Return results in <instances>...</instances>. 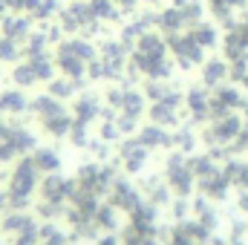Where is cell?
<instances>
[{
	"label": "cell",
	"instance_id": "obj_30",
	"mask_svg": "<svg viewBox=\"0 0 248 245\" xmlns=\"http://www.w3.org/2000/svg\"><path fill=\"white\" fill-rule=\"evenodd\" d=\"M9 237H12V245H38L41 243V225L32 219L29 225H23L20 231H15Z\"/></svg>",
	"mask_w": 248,
	"mask_h": 245
},
{
	"label": "cell",
	"instance_id": "obj_17",
	"mask_svg": "<svg viewBox=\"0 0 248 245\" xmlns=\"http://www.w3.org/2000/svg\"><path fill=\"white\" fill-rule=\"evenodd\" d=\"M32 26H35L32 15H23V12H6V15L0 17V35L9 38V41H15V44H20V46H23V44L29 41V35L35 32Z\"/></svg>",
	"mask_w": 248,
	"mask_h": 245
},
{
	"label": "cell",
	"instance_id": "obj_16",
	"mask_svg": "<svg viewBox=\"0 0 248 245\" xmlns=\"http://www.w3.org/2000/svg\"><path fill=\"white\" fill-rule=\"evenodd\" d=\"M185 116L190 124H208L211 122V90L196 84L185 90Z\"/></svg>",
	"mask_w": 248,
	"mask_h": 245
},
{
	"label": "cell",
	"instance_id": "obj_21",
	"mask_svg": "<svg viewBox=\"0 0 248 245\" xmlns=\"http://www.w3.org/2000/svg\"><path fill=\"white\" fill-rule=\"evenodd\" d=\"M136 138L150 150V153H156V150H170L173 147V133L168 130V127H159V124H147V127H141L139 133H136Z\"/></svg>",
	"mask_w": 248,
	"mask_h": 245
},
{
	"label": "cell",
	"instance_id": "obj_23",
	"mask_svg": "<svg viewBox=\"0 0 248 245\" xmlns=\"http://www.w3.org/2000/svg\"><path fill=\"white\" fill-rule=\"evenodd\" d=\"M156 29L168 38V35H176V32H187V23L185 17H182V9L179 6H165V9H159L156 12Z\"/></svg>",
	"mask_w": 248,
	"mask_h": 245
},
{
	"label": "cell",
	"instance_id": "obj_1",
	"mask_svg": "<svg viewBox=\"0 0 248 245\" xmlns=\"http://www.w3.org/2000/svg\"><path fill=\"white\" fill-rule=\"evenodd\" d=\"M127 72L133 78H144V81H170L176 72V63L170 58L168 49V38L159 29L144 32L133 49H130V61H127Z\"/></svg>",
	"mask_w": 248,
	"mask_h": 245
},
{
	"label": "cell",
	"instance_id": "obj_33",
	"mask_svg": "<svg viewBox=\"0 0 248 245\" xmlns=\"http://www.w3.org/2000/svg\"><path fill=\"white\" fill-rule=\"evenodd\" d=\"M93 245H122V240H119V237H113V234H101Z\"/></svg>",
	"mask_w": 248,
	"mask_h": 245
},
{
	"label": "cell",
	"instance_id": "obj_3",
	"mask_svg": "<svg viewBox=\"0 0 248 245\" xmlns=\"http://www.w3.org/2000/svg\"><path fill=\"white\" fill-rule=\"evenodd\" d=\"M41 176H44V173L38 170L32 153H29V156H20V159L15 162V168H12V173H9V179H6V187H3L6 202H9L12 211H26V205L35 199V193H38V187H41Z\"/></svg>",
	"mask_w": 248,
	"mask_h": 245
},
{
	"label": "cell",
	"instance_id": "obj_20",
	"mask_svg": "<svg viewBox=\"0 0 248 245\" xmlns=\"http://www.w3.org/2000/svg\"><path fill=\"white\" fill-rule=\"evenodd\" d=\"M29 98H26V90H20V87H6V90H0V119H20V116H26L29 113Z\"/></svg>",
	"mask_w": 248,
	"mask_h": 245
},
{
	"label": "cell",
	"instance_id": "obj_29",
	"mask_svg": "<svg viewBox=\"0 0 248 245\" xmlns=\"http://www.w3.org/2000/svg\"><path fill=\"white\" fill-rule=\"evenodd\" d=\"M75 81H69V78H63V75H58V78H52L49 84H46V92L52 95V98H58V101H66V98H72L75 95Z\"/></svg>",
	"mask_w": 248,
	"mask_h": 245
},
{
	"label": "cell",
	"instance_id": "obj_15",
	"mask_svg": "<svg viewBox=\"0 0 248 245\" xmlns=\"http://www.w3.org/2000/svg\"><path fill=\"white\" fill-rule=\"evenodd\" d=\"M107 199H110V205H113L119 214H133V211L144 202V193H141V187H139L136 182L119 179V176H116V182H113V187H110Z\"/></svg>",
	"mask_w": 248,
	"mask_h": 245
},
{
	"label": "cell",
	"instance_id": "obj_4",
	"mask_svg": "<svg viewBox=\"0 0 248 245\" xmlns=\"http://www.w3.org/2000/svg\"><path fill=\"white\" fill-rule=\"evenodd\" d=\"M29 113L38 119V124L44 127V133L49 138H69V133H72V113L66 110V101H58L49 92H44V95L32 98Z\"/></svg>",
	"mask_w": 248,
	"mask_h": 245
},
{
	"label": "cell",
	"instance_id": "obj_13",
	"mask_svg": "<svg viewBox=\"0 0 248 245\" xmlns=\"http://www.w3.org/2000/svg\"><path fill=\"white\" fill-rule=\"evenodd\" d=\"M116 162L122 165V170L127 176H136V173H141V170L147 168L150 150H147L136 136H127L122 144H119V159H116Z\"/></svg>",
	"mask_w": 248,
	"mask_h": 245
},
{
	"label": "cell",
	"instance_id": "obj_34",
	"mask_svg": "<svg viewBox=\"0 0 248 245\" xmlns=\"http://www.w3.org/2000/svg\"><path fill=\"white\" fill-rule=\"evenodd\" d=\"M141 3H144V6H159L162 0H141Z\"/></svg>",
	"mask_w": 248,
	"mask_h": 245
},
{
	"label": "cell",
	"instance_id": "obj_2",
	"mask_svg": "<svg viewBox=\"0 0 248 245\" xmlns=\"http://www.w3.org/2000/svg\"><path fill=\"white\" fill-rule=\"evenodd\" d=\"M55 69L58 75L81 84L87 81L90 75V63L98 58V46L90 41V38H81V35H69V38H61L58 46H55Z\"/></svg>",
	"mask_w": 248,
	"mask_h": 245
},
{
	"label": "cell",
	"instance_id": "obj_18",
	"mask_svg": "<svg viewBox=\"0 0 248 245\" xmlns=\"http://www.w3.org/2000/svg\"><path fill=\"white\" fill-rule=\"evenodd\" d=\"M228 81H231V63L225 61V58L211 55V58L202 61V66H199V84H202V87L217 90V87H222V84H228Z\"/></svg>",
	"mask_w": 248,
	"mask_h": 245
},
{
	"label": "cell",
	"instance_id": "obj_28",
	"mask_svg": "<svg viewBox=\"0 0 248 245\" xmlns=\"http://www.w3.org/2000/svg\"><path fill=\"white\" fill-rule=\"evenodd\" d=\"M116 225H119V211H116L110 202H101L98 211H95V228H98L101 234H113Z\"/></svg>",
	"mask_w": 248,
	"mask_h": 245
},
{
	"label": "cell",
	"instance_id": "obj_14",
	"mask_svg": "<svg viewBox=\"0 0 248 245\" xmlns=\"http://www.w3.org/2000/svg\"><path fill=\"white\" fill-rule=\"evenodd\" d=\"M246 104V95L240 87L234 84H222L217 90H211V119H222V116H231L237 110H243Z\"/></svg>",
	"mask_w": 248,
	"mask_h": 245
},
{
	"label": "cell",
	"instance_id": "obj_26",
	"mask_svg": "<svg viewBox=\"0 0 248 245\" xmlns=\"http://www.w3.org/2000/svg\"><path fill=\"white\" fill-rule=\"evenodd\" d=\"M32 159H35V165H38V170L46 176V173H61L63 168V159L58 150H52V147H35L32 150Z\"/></svg>",
	"mask_w": 248,
	"mask_h": 245
},
{
	"label": "cell",
	"instance_id": "obj_32",
	"mask_svg": "<svg viewBox=\"0 0 248 245\" xmlns=\"http://www.w3.org/2000/svg\"><path fill=\"white\" fill-rule=\"evenodd\" d=\"M237 211L248 216V190H240V193H237Z\"/></svg>",
	"mask_w": 248,
	"mask_h": 245
},
{
	"label": "cell",
	"instance_id": "obj_19",
	"mask_svg": "<svg viewBox=\"0 0 248 245\" xmlns=\"http://www.w3.org/2000/svg\"><path fill=\"white\" fill-rule=\"evenodd\" d=\"M205 9L208 15L214 17L217 26H234L237 23V12L243 15L248 9V0H205Z\"/></svg>",
	"mask_w": 248,
	"mask_h": 245
},
{
	"label": "cell",
	"instance_id": "obj_27",
	"mask_svg": "<svg viewBox=\"0 0 248 245\" xmlns=\"http://www.w3.org/2000/svg\"><path fill=\"white\" fill-rule=\"evenodd\" d=\"M90 3V12H93V17L101 23V26H110V23H119L122 20V9L113 3V0H87Z\"/></svg>",
	"mask_w": 248,
	"mask_h": 245
},
{
	"label": "cell",
	"instance_id": "obj_25",
	"mask_svg": "<svg viewBox=\"0 0 248 245\" xmlns=\"http://www.w3.org/2000/svg\"><path fill=\"white\" fill-rule=\"evenodd\" d=\"M222 176L234 190H248V159H228L222 165Z\"/></svg>",
	"mask_w": 248,
	"mask_h": 245
},
{
	"label": "cell",
	"instance_id": "obj_12",
	"mask_svg": "<svg viewBox=\"0 0 248 245\" xmlns=\"http://www.w3.org/2000/svg\"><path fill=\"white\" fill-rule=\"evenodd\" d=\"M168 49H170V58L176 63V69L190 72V69H199L202 61L208 58V52L193 41L190 32H176V35H168Z\"/></svg>",
	"mask_w": 248,
	"mask_h": 245
},
{
	"label": "cell",
	"instance_id": "obj_7",
	"mask_svg": "<svg viewBox=\"0 0 248 245\" xmlns=\"http://www.w3.org/2000/svg\"><path fill=\"white\" fill-rule=\"evenodd\" d=\"M35 147H38V141L29 127L0 119V165L17 162L20 156H29Z\"/></svg>",
	"mask_w": 248,
	"mask_h": 245
},
{
	"label": "cell",
	"instance_id": "obj_22",
	"mask_svg": "<svg viewBox=\"0 0 248 245\" xmlns=\"http://www.w3.org/2000/svg\"><path fill=\"white\" fill-rule=\"evenodd\" d=\"M196 187H199V193H202L208 202H225V199H228V193L234 190V187L228 184V179L222 176V168H219L217 173H211V176L199 179Z\"/></svg>",
	"mask_w": 248,
	"mask_h": 245
},
{
	"label": "cell",
	"instance_id": "obj_35",
	"mask_svg": "<svg viewBox=\"0 0 248 245\" xmlns=\"http://www.w3.org/2000/svg\"><path fill=\"white\" fill-rule=\"evenodd\" d=\"M243 116H246V122H248V101L243 104Z\"/></svg>",
	"mask_w": 248,
	"mask_h": 245
},
{
	"label": "cell",
	"instance_id": "obj_5",
	"mask_svg": "<svg viewBox=\"0 0 248 245\" xmlns=\"http://www.w3.org/2000/svg\"><path fill=\"white\" fill-rule=\"evenodd\" d=\"M72 193H75V179H66L61 173H46L41 179L38 187V196H41V216L44 219H58L66 214L69 202H72Z\"/></svg>",
	"mask_w": 248,
	"mask_h": 245
},
{
	"label": "cell",
	"instance_id": "obj_9",
	"mask_svg": "<svg viewBox=\"0 0 248 245\" xmlns=\"http://www.w3.org/2000/svg\"><path fill=\"white\" fill-rule=\"evenodd\" d=\"M243 127H246L243 116H240V113H231V116H222V119H211L199 138L211 147L208 153L217 156V153H222V150H228V147L234 144V138L243 133Z\"/></svg>",
	"mask_w": 248,
	"mask_h": 245
},
{
	"label": "cell",
	"instance_id": "obj_31",
	"mask_svg": "<svg viewBox=\"0 0 248 245\" xmlns=\"http://www.w3.org/2000/svg\"><path fill=\"white\" fill-rule=\"evenodd\" d=\"M113 3H116V6L122 9L124 15H133V12L139 9V3H141V0H113Z\"/></svg>",
	"mask_w": 248,
	"mask_h": 245
},
{
	"label": "cell",
	"instance_id": "obj_6",
	"mask_svg": "<svg viewBox=\"0 0 248 245\" xmlns=\"http://www.w3.org/2000/svg\"><path fill=\"white\" fill-rule=\"evenodd\" d=\"M55 58L49 52L44 55H23V61L12 63V87H20V90H32L38 84H49L55 78Z\"/></svg>",
	"mask_w": 248,
	"mask_h": 245
},
{
	"label": "cell",
	"instance_id": "obj_10",
	"mask_svg": "<svg viewBox=\"0 0 248 245\" xmlns=\"http://www.w3.org/2000/svg\"><path fill=\"white\" fill-rule=\"evenodd\" d=\"M147 119L153 124H159V127H168V130H176L185 116V92L176 87V90H170L168 95H162V98H156V101H150L147 104Z\"/></svg>",
	"mask_w": 248,
	"mask_h": 245
},
{
	"label": "cell",
	"instance_id": "obj_8",
	"mask_svg": "<svg viewBox=\"0 0 248 245\" xmlns=\"http://www.w3.org/2000/svg\"><path fill=\"white\" fill-rule=\"evenodd\" d=\"M162 179L170 187V193L176 199H187L196 187V176H193V168H190V156L182 150H170L168 159H165V168H162Z\"/></svg>",
	"mask_w": 248,
	"mask_h": 245
},
{
	"label": "cell",
	"instance_id": "obj_11",
	"mask_svg": "<svg viewBox=\"0 0 248 245\" xmlns=\"http://www.w3.org/2000/svg\"><path fill=\"white\" fill-rule=\"evenodd\" d=\"M116 182V170L104 162H87L81 165V170L75 173V190L90 193V196H107L110 187Z\"/></svg>",
	"mask_w": 248,
	"mask_h": 245
},
{
	"label": "cell",
	"instance_id": "obj_24",
	"mask_svg": "<svg viewBox=\"0 0 248 245\" xmlns=\"http://www.w3.org/2000/svg\"><path fill=\"white\" fill-rule=\"evenodd\" d=\"M190 35H193V41L205 49V52H211V49H217L219 46V41H222V35H219V26L214 23V20H199L196 26H190L187 29Z\"/></svg>",
	"mask_w": 248,
	"mask_h": 245
}]
</instances>
